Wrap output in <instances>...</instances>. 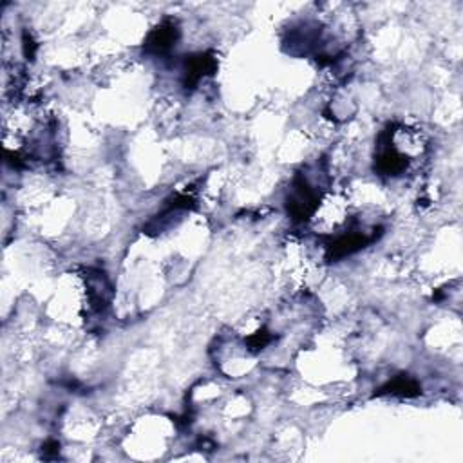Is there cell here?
Returning <instances> with one entry per match:
<instances>
[{
	"mask_svg": "<svg viewBox=\"0 0 463 463\" xmlns=\"http://www.w3.org/2000/svg\"><path fill=\"white\" fill-rule=\"evenodd\" d=\"M175 38H178V30H175V25L172 22H165L159 27H156L149 38H147L145 47L151 53L154 54H163L171 51V47L174 46Z\"/></svg>",
	"mask_w": 463,
	"mask_h": 463,
	"instance_id": "cell-1",
	"label": "cell"
},
{
	"mask_svg": "<svg viewBox=\"0 0 463 463\" xmlns=\"http://www.w3.org/2000/svg\"><path fill=\"white\" fill-rule=\"evenodd\" d=\"M214 67H216V60L210 54H199L190 58V62L187 63V87L196 85L203 76L212 73Z\"/></svg>",
	"mask_w": 463,
	"mask_h": 463,
	"instance_id": "cell-2",
	"label": "cell"
},
{
	"mask_svg": "<svg viewBox=\"0 0 463 463\" xmlns=\"http://www.w3.org/2000/svg\"><path fill=\"white\" fill-rule=\"evenodd\" d=\"M380 393H391V395H400V397H414L420 393V385L409 376H398L393 382H389Z\"/></svg>",
	"mask_w": 463,
	"mask_h": 463,
	"instance_id": "cell-3",
	"label": "cell"
}]
</instances>
